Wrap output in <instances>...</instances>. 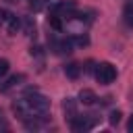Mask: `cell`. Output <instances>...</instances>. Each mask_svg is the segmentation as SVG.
Here are the masks:
<instances>
[{"instance_id": "cell-1", "label": "cell", "mask_w": 133, "mask_h": 133, "mask_svg": "<svg viewBox=\"0 0 133 133\" xmlns=\"http://www.w3.org/2000/svg\"><path fill=\"white\" fill-rule=\"evenodd\" d=\"M94 75H96V79H98L100 85H110V83L116 79V66L110 64V62H100V64L96 66Z\"/></svg>"}, {"instance_id": "cell-2", "label": "cell", "mask_w": 133, "mask_h": 133, "mask_svg": "<svg viewBox=\"0 0 133 133\" xmlns=\"http://www.w3.org/2000/svg\"><path fill=\"white\" fill-rule=\"evenodd\" d=\"M69 121H71V129H73V131H89V129L96 127L98 116H94V114H83V116L75 114V116L69 118Z\"/></svg>"}, {"instance_id": "cell-3", "label": "cell", "mask_w": 133, "mask_h": 133, "mask_svg": "<svg viewBox=\"0 0 133 133\" xmlns=\"http://www.w3.org/2000/svg\"><path fill=\"white\" fill-rule=\"evenodd\" d=\"M50 48L56 54H71L73 52V39L71 37H62V39H50Z\"/></svg>"}, {"instance_id": "cell-4", "label": "cell", "mask_w": 133, "mask_h": 133, "mask_svg": "<svg viewBox=\"0 0 133 133\" xmlns=\"http://www.w3.org/2000/svg\"><path fill=\"white\" fill-rule=\"evenodd\" d=\"M25 81V77L19 73V75H10L8 79H2L0 81V94H6V91H10L12 87H17L19 83H23Z\"/></svg>"}, {"instance_id": "cell-5", "label": "cell", "mask_w": 133, "mask_h": 133, "mask_svg": "<svg viewBox=\"0 0 133 133\" xmlns=\"http://www.w3.org/2000/svg\"><path fill=\"white\" fill-rule=\"evenodd\" d=\"M79 102H81L83 106H94V104L98 102V96H96L91 89H81V91H79Z\"/></svg>"}, {"instance_id": "cell-6", "label": "cell", "mask_w": 133, "mask_h": 133, "mask_svg": "<svg viewBox=\"0 0 133 133\" xmlns=\"http://www.w3.org/2000/svg\"><path fill=\"white\" fill-rule=\"evenodd\" d=\"M4 25H6V29H8V31L15 35V33L21 29V19H19L17 15H10V17L6 19V23H4Z\"/></svg>"}, {"instance_id": "cell-7", "label": "cell", "mask_w": 133, "mask_h": 133, "mask_svg": "<svg viewBox=\"0 0 133 133\" xmlns=\"http://www.w3.org/2000/svg\"><path fill=\"white\" fill-rule=\"evenodd\" d=\"M64 75H66L69 79H77V77L81 75V66H79L77 62H69V64L64 66Z\"/></svg>"}, {"instance_id": "cell-8", "label": "cell", "mask_w": 133, "mask_h": 133, "mask_svg": "<svg viewBox=\"0 0 133 133\" xmlns=\"http://www.w3.org/2000/svg\"><path fill=\"white\" fill-rule=\"evenodd\" d=\"M62 108H64V112H66V116H69V118H73V116L77 114V104H75V100H73V98H66V100L62 102Z\"/></svg>"}, {"instance_id": "cell-9", "label": "cell", "mask_w": 133, "mask_h": 133, "mask_svg": "<svg viewBox=\"0 0 133 133\" xmlns=\"http://www.w3.org/2000/svg\"><path fill=\"white\" fill-rule=\"evenodd\" d=\"M48 23H50V27H52V29H56V31H60V29H62V17H60L58 12H50Z\"/></svg>"}, {"instance_id": "cell-10", "label": "cell", "mask_w": 133, "mask_h": 133, "mask_svg": "<svg viewBox=\"0 0 133 133\" xmlns=\"http://www.w3.org/2000/svg\"><path fill=\"white\" fill-rule=\"evenodd\" d=\"M21 27L25 29V33H27V35H31V33L35 31V23H33V19H31V17H27V19H25V23H21Z\"/></svg>"}, {"instance_id": "cell-11", "label": "cell", "mask_w": 133, "mask_h": 133, "mask_svg": "<svg viewBox=\"0 0 133 133\" xmlns=\"http://www.w3.org/2000/svg\"><path fill=\"white\" fill-rule=\"evenodd\" d=\"M8 69H10V62L6 58H0V81L8 75Z\"/></svg>"}, {"instance_id": "cell-12", "label": "cell", "mask_w": 133, "mask_h": 133, "mask_svg": "<svg viewBox=\"0 0 133 133\" xmlns=\"http://www.w3.org/2000/svg\"><path fill=\"white\" fill-rule=\"evenodd\" d=\"M71 39H73V46H87L89 44V37L87 35H75Z\"/></svg>"}, {"instance_id": "cell-13", "label": "cell", "mask_w": 133, "mask_h": 133, "mask_svg": "<svg viewBox=\"0 0 133 133\" xmlns=\"http://www.w3.org/2000/svg\"><path fill=\"white\" fill-rule=\"evenodd\" d=\"M121 116H123L121 110H112L110 116H108V123H110V125H118V123H121Z\"/></svg>"}, {"instance_id": "cell-14", "label": "cell", "mask_w": 133, "mask_h": 133, "mask_svg": "<svg viewBox=\"0 0 133 133\" xmlns=\"http://www.w3.org/2000/svg\"><path fill=\"white\" fill-rule=\"evenodd\" d=\"M125 21H127V25L133 27V6H127V10H125Z\"/></svg>"}, {"instance_id": "cell-15", "label": "cell", "mask_w": 133, "mask_h": 133, "mask_svg": "<svg viewBox=\"0 0 133 133\" xmlns=\"http://www.w3.org/2000/svg\"><path fill=\"white\" fill-rule=\"evenodd\" d=\"M42 6H44V0H31V8L33 10H39Z\"/></svg>"}, {"instance_id": "cell-16", "label": "cell", "mask_w": 133, "mask_h": 133, "mask_svg": "<svg viewBox=\"0 0 133 133\" xmlns=\"http://www.w3.org/2000/svg\"><path fill=\"white\" fill-rule=\"evenodd\" d=\"M127 131H129V133H133V116H131V118H129V123H127Z\"/></svg>"}, {"instance_id": "cell-17", "label": "cell", "mask_w": 133, "mask_h": 133, "mask_svg": "<svg viewBox=\"0 0 133 133\" xmlns=\"http://www.w3.org/2000/svg\"><path fill=\"white\" fill-rule=\"evenodd\" d=\"M48 2H54V0H48Z\"/></svg>"}]
</instances>
